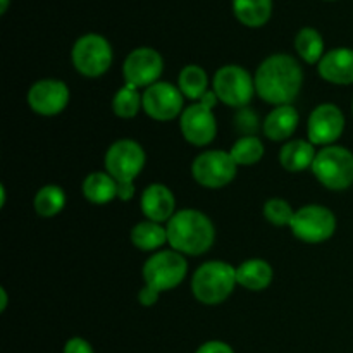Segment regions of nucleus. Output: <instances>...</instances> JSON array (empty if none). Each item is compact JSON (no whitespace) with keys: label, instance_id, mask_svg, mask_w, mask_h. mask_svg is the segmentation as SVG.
Masks as SVG:
<instances>
[{"label":"nucleus","instance_id":"21","mask_svg":"<svg viewBox=\"0 0 353 353\" xmlns=\"http://www.w3.org/2000/svg\"><path fill=\"white\" fill-rule=\"evenodd\" d=\"M81 192L90 203L103 205L117 199V181L107 171L90 172L83 181Z\"/></svg>","mask_w":353,"mask_h":353},{"label":"nucleus","instance_id":"8","mask_svg":"<svg viewBox=\"0 0 353 353\" xmlns=\"http://www.w3.org/2000/svg\"><path fill=\"white\" fill-rule=\"evenodd\" d=\"M71 59L79 74L86 78H99L105 74L112 64V47L102 34H83L72 45Z\"/></svg>","mask_w":353,"mask_h":353},{"label":"nucleus","instance_id":"25","mask_svg":"<svg viewBox=\"0 0 353 353\" xmlns=\"http://www.w3.org/2000/svg\"><path fill=\"white\" fill-rule=\"evenodd\" d=\"M140 109H143V93L138 92L137 86L124 83L112 99V112L121 119H133Z\"/></svg>","mask_w":353,"mask_h":353},{"label":"nucleus","instance_id":"23","mask_svg":"<svg viewBox=\"0 0 353 353\" xmlns=\"http://www.w3.org/2000/svg\"><path fill=\"white\" fill-rule=\"evenodd\" d=\"M233 12L245 26L261 28L271 19L272 0H233Z\"/></svg>","mask_w":353,"mask_h":353},{"label":"nucleus","instance_id":"18","mask_svg":"<svg viewBox=\"0 0 353 353\" xmlns=\"http://www.w3.org/2000/svg\"><path fill=\"white\" fill-rule=\"evenodd\" d=\"M300 123L299 110L293 105H278L265 116L262 131L272 141H285L293 137Z\"/></svg>","mask_w":353,"mask_h":353},{"label":"nucleus","instance_id":"10","mask_svg":"<svg viewBox=\"0 0 353 353\" xmlns=\"http://www.w3.org/2000/svg\"><path fill=\"white\" fill-rule=\"evenodd\" d=\"M145 161H147V155H145L143 147L138 141L124 138V140L114 141L107 148L103 165L117 183H134V178L143 171Z\"/></svg>","mask_w":353,"mask_h":353},{"label":"nucleus","instance_id":"3","mask_svg":"<svg viewBox=\"0 0 353 353\" xmlns=\"http://www.w3.org/2000/svg\"><path fill=\"white\" fill-rule=\"evenodd\" d=\"M236 285V268L224 261H210L193 274L192 293L203 305H219L230 299Z\"/></svg>","mask_w":353,"mask_h":353},{"label":"nucleus","instance_id":"6","mask_svg":"<svg viewBox=\"0 0 353 353\" xmlns=\"http://www.w3.org/2000/svg\"><path fill=\"white\" fill-rule=\"evenodd\" d=\"M186 272L188 262L185 255L172 248L159 250L143 264V281L155 292H169L179 286V283L186 278Z\"/></svg>","mask_w":353,"mask_h":353},{"label":"nucleus","instance_id":"29","mask_svg":"<svg viewBox=\"0 0 353 353\" xmlns=\"http://www.w3.org/2000/svg\"><path fill=\"white\" fill-rule=\"evenodd\" d=\"M264 216L274 226H290L295 216V210L290 205V202L283 199H271L264 205Z\"/></svg>","mask_w":353,"mask_h":353},{"label":"nucleus","instance_id":"26","mask_svg":"<svg viewBox=\"0 0 353 353\" xmlns=\"http://www.w3.org/2000/svg\"><path fill=\"white\" fill-rule=\"evenodd\" d=\"M296 54L307 64H319L324 57V40L321 33L314 28H302L295 38Z\"/></svg>","mask_w":353,"mask_h":353},{"label":"nucleus","instance_id":"9","mask_svg":"<svg viewBox=\"0 0 353 353\" xmlns=\"http://www.w3.org/2000/svg\"><path fill=\"white\" fill-rule=\"evenodd\" d=\"M290 228L292 233L305 243H323L336 231V216L327 207L310 203L295 210Z\"/></svg>","mask_w":353,"mask_h":353},{"label":"nucleus","instance_id":"11","mask_svg":"<svg viewBox=\"0 0 353 353\" xmlns=\"http://www.w3.org/2000/svg\"><path fill=\"white\" fill-rule=\"evenodd\" d=\"M238 165L230 152L207 150L196 155L192 164V176L203 188H223L236 178Z\"/></svg>","mask_w":353,"mask_h":353},{"label":"nucleus","instance_id":"33","mask_svg":"<svg viewBox=\"0 0 353 353\" xmlns=\"http://www.w3.org/2000/svg\"><path fill=\"white\" fill-rule=\"evenodd\" d=\"M195 353H234V350L230 347V345L224 343V341L212 340L203 343L202 347H199V350Z\"/></svg>","mask_w":353,"mask_h":353},{"label":"nucleus","instance_id":"13","mask_svg":"<svg viewBox=\"0 0 353 353\" xmlns=\"http://www.w3.org/2000/svg\"><path fill=\"white\" fill-rule=\"evenodd\" d=\"M143 110L159 123L172 121L183 114V93L168 81H157L143 92Z\"/></svg>","mask_w":353,"mask_h":353},{"label":"nucleus","instance_id":"1","mask_svg":"<svg viewBox=\"0 0 353 353\" xmlns=\"http://www.w3.org/2000/svg\"><path fill=\"white\" fill-rule=\"evenodd\" d=\"M254 79L255 92L264 102L274 107L292 105L302 90L303 71L292 55L272 54L262 61Z\"/></svg>","mask_w":353,"mask_h":353},{"label":"nucleus","instance_id":"27","mask_svg":"<svg viewBox=\"0 0 353 353\" xmlns=\"http://www.w3.org/2000/svg\"><path fill=\"white\" fill-rule=\"evenodd\" d=\"M34 210L40 217H54L64 209L65 205V193L61 186L47 185L40 188L34 195L33 200Z\"/></svg>","mask_w":353,"mask_h":353},{"label":"nucleus","instance_id":"22","mask_svg":"<svg viewBox=\"0 0 353 353\" xmlns=\"http://www.w3.org/2000/svg\"><path fill=\"white\" fill-rule=\"evenodd\" d=\"M131 243L141 252H159L168 243V230L161 223L141 221L131 230Z\"/></svg>","mask_w":353,"mask_h":353},{"label":"nucleus","instance_id":"7","mask_svg":"<svg viewBox=\"0 0 353 353\" xmlns=\"http://www.w3.org/2000/svg\"><path fill=\"white\" fill-rule=\"evenodd\" d=\"M212 92L217 99L228 107L243 109L254 99L255 79L245 68L236 64H228L217 69L212 79Z\"/></svg>","mask_w":353,"mask_h":353},{"label":"nucleus","instance_id":"20","mask_svg":"<svg viewBox=\"0 0 353 353\" xmlns=\"http://www.w3.org/2000/svg\"><path fill=\"white\" fill-rule=\"evenodd\" d=\"M316 145L305 140H290L279 152V162L290 172H302L312 169L316 161Z\"/></svg>","mask_w":353,"mask_h":353},{"label":"nucleus","instance_id":"4","mask_svg":"<svg viewBox=\"0 0 353 353\" xmlns=\"http://www.w3.org/2000/svg\"><path fill=\"white\" fill-rule=\"evenodd\" d=\"M317 181L327 190L341 192L353 185V154L348 148L330 145L317 152L312 164Z\"/></svg>","mask_w":353,"mask_h":353},{"label":"nucleus","instance_id":"2","mask_svg":"<svg viewBox=\"0 0 353 353\" xmlns=\"http://www.w3.org/2000/svg\"><path fill=\"white\" fill-rule=\"evenodd\" d=\"M168 243L183 255H202L216 240V228L209 216L195 209L178 210L165 224Z\"/></svg>","mask_w":353,"mask_h":353},{"label":"nucleus","instance_id":"16","mask_svg":"<svg viewBox=\"0 0 353 353\" xmlns=\"http://www.w3.org/2000/svg\"><path fill=\"white\" fill-rule=\"evenodd\" d=\"M140 207L148 221L168 224L169 219L176 214V199L168 186L154 183V185H148L141 193Z\"/></svg>","mask_w":353,"mask_h":353},{"label":"nucleus","instance_id":"32","mask_svg":"<svg viewBox=\"0 0 353 353\" xmlns=\"http://www.w3.org/2000/svg\"><path fill=\"white\" fill-rule=\"evenodd\" d=\"M159 296H161V293L155 292L154 288L145 285L143 288L138 292V302H140V305L143 307H154L155 303L159 302Z\"/></svg>","mask_w":353,"mask_h":353},{"label":"nucleus","instance_id":"17","mask_svg":"<svg viewBox=\"0 0 353 353\" xmlns=\"http://www.w3.org/2000/svg\"><path fill=\"white\" fill-rule=\"evenodd\" d=\"M321 78L333 85H353V48L340 47L326 52L317 64Z\"/></svg>","mask_w":353,"mask_h":353},{"label":"nucleus","instance_id":"28","mask_svg":"<svg viewBox=\"0 0 353 353\" xmlns=\"http://www.w3.org/2000/svg\"><path fill=\"white\" fill-rule=\"evenodd\" d=\"M264 143L257 137H241L231 147L230 154L236 165H254L264 157Z\"/></svg>","mask_w":353,"mask_h":353},{"label":"nucleus","instance_id":"12","mask_svg":"<svg viewBox=\"0 0 353 353\" xmlns=\"http://www.w3.org/2000/svg\"><path fill=\"white\" fill-rule=\"evenodd\" d=\"M164 71L162 55L155 48L140 47L128 54L123 64V76L128 85L137 86L138 90L155 85Z\"/></svg>","mask_w":353,"mask_h":353},{"label":"nucleus","instance_id":"30","mask_svg":"<svg viewBox=\"0 0 353 353\" xmlns=\"http://www.w3.org/2000/svg\"><path fill=\"white\" fill-rule=\"evenodd\" d=\"M259 119L250 109L243 107V109H238L236 116H234V124H236L238 131H240L243 137H255V131L259 128Z\"/></svg>","mask_w":353,"mask_h":353},{"label":"nucleus","instance_id":"14","mask_svg":"<svg viewBox=\"0 0 353 353\" xmlns=\"http://www.w3.org/2000/svg\"><path fill=\"white\" fill-rule=\"evenodd\" d=\"M345 116L334 103H321L310 112L307 121V137L312 145L330 147L343 134Z\"/></svg>","mask_w":353,"mask_h":353},{"label":"nucleus","instance_id":"15","mask_svg":"<svg viewBox=\"0 0 353 353\" xmlns=\"http://www.w3.org/2000/svg\"><path fill=\"white\" fill-rule=\"evenodd\" d=\"M69 95L68 85L61 79H38L28 90V105L40 116H57L68 107Z\"/></svg>","mask_w":353,"mask_h":353},{"label":"nucleus","instance_id":"24","mask_svg":"<svg viewBox=\"0 0 353 353\" xmlns=\"http://www.w3.org/2000/svg\"><path fill=\"white\" fill-rule=\"evenodd\" d=\"M178 88L181 90L183 97L199 102L209 92V74L196 64L185 65L178 76Z\"/></svg>","mask_w":353,"mask_h":353},{"label":"nucleus","instance_id":"36","mask_svg":"<svg viewBox=\"0 0 353 353\" xmlns=\"http://www.w3.org/2000/svg\"><path fill=\"white\" fill-rule=\"evenodd\" d=\"M9 2L10 0H0V12H6L7 10V7H9Z\"/></svg>","mask_w":353,"mask_h":353},{"label":"nucleus","instance_id":"5","mask_svg":"<svg viewBox=\"0 0 353 353\" xmlns=\"http://www.w3.org/2000/svg\"><path fill=\"white\" fill-rule=\"evenodd\" d=\"M217 97L214 92H207L199 102L192 103L183 110L179 117V128L188 143L195 147H205L214 141L217 134V121L212 109L217 103Z\"/></svg>","mask_w":353,"mask_h":353},{"label":"nucleus","instance_id":"35","mask_svg":"<svg viewBox=\"0 0 353 353\" xmlns=\"http://www.w3.org/2000/svg\"><path fill=\"white\" fill-rule=\"evenodd\" d=\"M7 302H9V299H7V290L0 288V310L2 312L7 309Z\"/></svg>","mask_w":353,"mask_h":353},{"label":"nucleus","instance_id":"34","mask_svg":"<svg viewBox=\"0 0 353 353\" xmlns=\"http://www.w3.org/2000/svg\"><path fill=\"white\" fill-rule=\"evenodd\" d=\"M134 196V183H117V199L128 202Z\"/></svg>","mask_w":353,"mask_h":353},{"label":"nucleus","instance_id":"19","mask_svg":"<svg viewBox=\"0 0 353 353\" xmlns=\"http://www.w3.org/2000/svg\"><path fill=\"white\" fill-rule=\"evenodd\" d=\"M274 278L271 264L264 259H248L236 268V283L248 292H264Z\"/></svg>","mask_w":353,"mask_h":353},{"label":"nucleus","instance_id":"31","mask_svg":"<svg viewBox=\"0 0 353 353\" xmlns=\"http://www.w3.org/2000/svg\"><path fill=\"white\" fill-rule=\"evenodd\" d=\"M64 353H95V352H93L92 345H90L86 340H83V338H71V340L65 341Z\"/></svg>","mask_w":353,"mask_h":353}]
</instances>
